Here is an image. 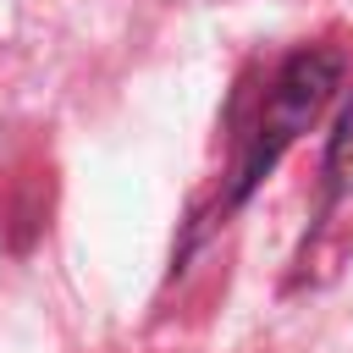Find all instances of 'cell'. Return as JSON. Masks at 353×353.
<instances>
[{
  "mask_svg": "<svg viewBox=\"0 0 353 353\" xmlns=\"http://www.w3.org/2000/svg\"><path fill=\"white\" fill-rule=\"evenodd\" d=\"M325 182H331V199L353 193V99H347V110H342V121H336V132H331V149H325Z\"/></svg>",
  "mask_w": 353,
  "mask_h": 353,
  "instance_id": "2",
  "label": "cell"
},
{
  "mask_svg": "<svg viewBox=\"0 0 353 353\" xmlns=\"http://www.w3.org/2000/svg\"><path fill=\"white\" fill-rule=\"evenodd\" d=\"M336 83H342V55H336V50H298V55L281 61V72H276V83L265 88V105H259V116H254V127H248V138H243L232 199H243V193L287 154V143L325 110V99L336 94Z\"/></svg>",
  "mask_w": 353,
  "mask_h": 353,
  "instance_id": "1",
  "label": "cell"
}]
</instances>
